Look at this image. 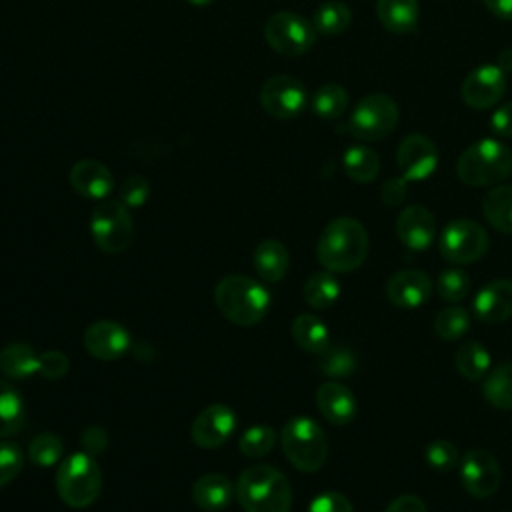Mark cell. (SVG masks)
I'll list each match as a JSON object with an SVG mask.
<instances>
[{
    "label": "cell",
    "mask_w": 512,
    "mask_h": 512,
    "mask_svg": "<svg viewBox=\"0 0 512 512\" xmlns=\"http://www.w3.org/2000/svg\"><path fill=\"white\" fill-rule=\"evenodd\" d=\"M426 464L436 472H450L460 462V452L450 440L438 438L426 446Z\"/></svg>",
    "instance_id": "40"
},
{
    "label": "cell",
    "mask_w": 512,
    "mask_h": 512,
    "mask_svg": "<svg viewBox=\"0 0 512 512\" xmlns=\"http://www.w3.org/2000/svg\"><path fill=\"white\" fill-rule=\"evenodd\" d=\"M456 174L468 186H496L512 174V150L500 140L482 138L460 154Z\"/></svg>",
    "instance_id": "4"
},
{
    "label": "cell",
    "mask_w": 512,
    "mask_h": 512,
    "mask_svg": "<svg viewBox=\"0 0 512 512\" xmlns=\"http://www.w3.org/2000/svg\"><path fill=\"white\" fill-rule=\"evenodd\" d=\"M496 66H498L504 74L512 72V46H508V48L500 50L498 60H496Z\"/></svg>",
    "instance_id": "49"
},
{
    "label": "cell",
    "mask_w": 512,
    "mask_h": 512,
    "mask_svg": "<svg viewBox=\"0 0 512 512\" xmlns=\"http://www.w3.org/2000/svg\"><path fill=\"white\" fill-rule=\"evenodd\" d=\"M150 196V182L146 176L134 174L122 180L120 184V202L126 208H140Z\"/></svg>",
    "instance_id": "42"
},
{
    "label": "cell",
    "mask_w": 512,
    "mask_h": 512,
    "mask_svg": "<svg viewBox=\"0 0 512 512\" xmlns=\"http://www.w3.org/2000/svg\"><path fill=\"white\" fill-rule=\"evenodd\" d=\"M26 422V408L20 392L6 380H0V438L14 436Z\"/></svg>",
    "instance_id": "29"
},
{
    "label": "cell",
    "mask_w": 512,
    "mask_h": 512,
    "mask_svg": "<svg viewBox=\"0 0 512 512\" xmlns=\"http://www.w3.org/2000/svg\"><path fill=\"white\" fill-rule=\"evenodd\" d=\"M408 196V180L402 178V176H394V178H388L380 190V198L384 204L388 206H398L406 200Z\"/></svg>",
    "instance_id": "45"
},
{
    "label": "cell",
    "mask_w": 512,
    "mask_h": 512,
    "mask_svg": "<svg viewBox=\"0 0 512 512\" xmlns=\"http://www.w3.org/2000/svg\"><path fill=\"white\" fill-rule=\"evenodd\" d=\"M436 292L444 302L458 304L470 292V276L464 270L448 268L436 280Z\"/></svg>",
    "instance_id": "39"
},
{
    "label": "cell",
    "mask_w": 512,
    "mask_h": 512,
    "mask_svg": "<svg viewBox=\"0 0 512 512\" xmlns=\"http://www.w3.org/2000/svg\"><path fill=\"white\" fill-rule=\"evenodd\" d=\"M0 372L10 380H24L38 374V354L30 344L12 342L0 350Z\"/></svg>",
    "instance_id": "25"
},
{
    "label": "cell",
    "mask_w": 512,
    "mask_h": 512,
    "mask_svg": "<svg viewBox=\"0 0 512 512\" xmlns=\"http://www.w3.org/2000/svg\"><path fill=\"white\" fill-rule=\"evenodd\" d=\"M192 6H208V4H212L214 0H188Z\"/></svg>",
    "instance_id": "50"
},
{
    "label": "cell",
    "mask_w": 512,
    "mask_h": 512,
    "mask_svg": "<svg viewBox=\"0 0 512 512\" xmlns=\"http://www.w3.org/2000/svg\"><path fill=\"white\" fill-rule=\"evenodd\" d=\"M56 492L70 508H88L102 492V472L88 452L66 456L56 470Z\"/></svg>",
    "instance_id": "5"
},
{
    "label": "cell",
    "mask_w": 512,
    "mask_h": 512,
    "mask_svg": "<svg viewBox=\"0 0 512 512\" xmlns=\"http://www.w3.org/2000/svg\"><path fill=\"white\" fill-rule=\"evenodd\" d=\"M214 304L232 324L254 326L270 308V292L250 276L230 274L214 286Z\"/></svg>",
    "instance_id": "2"
},
{
    "label": "cell",
    "mask_w": 512,
    "mask_h": 512,
    "mask_svg": "<svg viewBox=\"0 0 512 512\" xmlns=\"http://www.w3.org/2000/svg\"><path fill=\"white\" fill-rule=\"evenodd\" d=\"M302 296H304V302L314 310H324L338 300L340 284L330 272H316L306 280L302 288Z\"/></svg>",
    "instance_id": "33"
},
{
    "label": "cell",
    "mask_w": 512,
    "mask_h": 512,
    "mask_svg": "<svg viewBox=\"0 0 512 512\" xmlns=\"http://www.w3.org/2000/svg\"><path fill=\"white\" fill-rule=\"evenodd\" d=\"M318 368L328 376V378H348L356 370V356L350 348L346 346H328L318 360Z\"/></svg>",
    "instance_id": "35"
},
{
    "label": "cell",
    "mask_w": 512,
    "mask_h": 512,
    "mask_svg": "<svg viewBox=\"0 0 512 512\" xmlns=\"http://www.w3.org/2000/svg\"><path fill=\"white\" fill-rule=\"evenodd\" d=\"M70 370V360L60 350H46L38 356V374L46 380H58Z\"/></svg>",
    "instance_id": "43"
},
{
    "label": "cell",
    "mask_w": 512,
    "mask_h": 512,
    "mask_svg": "<svg viewBox=\"0 0 512 512\" xmlns=\"http://www.w3.org/2000/svg\"><path fill=\"white\" fill-rule=\"evenodd\" d=\"M308 512H354V510H352L350 500L344 494L330 490V492L318 494L310 502Z\"/></svg>",
    "instance_id": "44"
},
{
    "label": "cell",
    "mask_w": 512,
    "mask_h": 512,
    "mask_svg": "<svg viewBox=\"0 0 512 512\" xmlns=\"http://www.w3.org/2000/svg\"><path fill=\"white\" fill-rule=\"evenodd\" d=\"M236 498L244 512H290L288 478L270 464H254L236 480Z\"/></svg>",
    "instance_id": "3"
},
{
    "label": "cell",
    "mask_w": 512,
    "mask_h": 512,
    "mask_svg": "<svg viewBox=\"0 0 512 512\" xmlns=\"http://www.w3.org/2000/svg\"><path fill=\"white\" fill-rule=\"evenodd\" d=\"M384 512H428L426 504L422 502V498L414 496V494H404L394 498Z\"/></svg>",
    "instance_id": "47"
},
{
    "label": "cell",
    "mask_w": 512,
    "mask_h": 512,
    "mask_svg": "<svg viewBox=\"0 0 512 512\" xmlns=\"http://www.w3.org/2000/svg\"><path fill=\"white\" fill-rule=\"evenodd\" d=\"M308 92L304 84L290 74H276L260 88V106L274 118L290 120L304 112Z\"/></svg>",
    "instance_id": "11"
},
{
    "label": "cell",
    "mask_w": 512,
    "mask_h": 512,
    "mask_svg": "<svg viewBox=\"0 0 512 512\" xmlns=\"http://www.w3.org/2000/svg\"><path fill=\"white\" fill-rule=\"evenodd\" d=\"M398 120V104L388 94L374 92L362 96L356 102L348 118V130L356 140L374 142L392 134L398 126Z\"/></svg>",
    "instance_id": "7"
},
{
    "label": "cell",
    "mask_w": 512,
    "mask_h": 512,
    "mask_svg": "<svg viewBox=\"0 0 512 512\" xmlns=\"http://www.w3.org/2000/svg\"><path fill=\"white\" fill-rule=\"evenodd\" d=\"M490 128L496 136L502 138H510L512 136V102L502 104L500 108H496L490 116Z\"/></svg>",
    "instance_id": "46"
},
{
    "label": "cell",
    "mask_w": 512,
    "mask_h": 512,
    "mask_svg": "<svg viewBox=\"0 0 512 512\" xmlns=\"http://www.w3.org/2000/svg\"><path fill=\"white\" fill-rule=\"evenodd\" d=\"M350 22H352V12L340 0L322 2L314 10V16H312V24H314L316 32L326 34V36L342 34L350 26Z\"/></svg>",
    "instance_id": "32"
},
{
    "label": "cell",
    "mask_w": 512,
    "mask_h": 512,
    "mask_svg": "<svg viewBox=\"0 0 512 512\" xmlns=\"http://www.w3.org/2000/svg\"><path fill=\"white\" fill-rule=\"evenodd\" d=\"M310 106L320 118H338L348 108V92L340 84H324L314 92Z\"/></svg>",
    "instance_id": "34"
},
{
    "label": "cell",
    "mask_w": 512,
    "mask_h": 512,
    "mask_svg": "<svg viewBox=\"0 0 512 512\" xmlns=\"http://www.w3.org/2000/svg\"><path fill=\"white\" fill-rule=\"evenodd\" d=\"M94 244L106 254H120L134 240V220L120 200H102L90 214Z\"/></svg>",
    "instance_id": "8"
},
{
    "label": "cell",
    "mask_w": 512,
    "mask_h": 512,
    "mask_svg": "<svg viewBox=\"0 0 512 512\" xmlns=\"http://www.w3.org/2000/svg\"><path fill=\"white\" fill-rule=\"evenodd\" d=\"M484 218L492 228L512 234V184H496L482 200Z\"/></svg>",
    "instance_id": "26"
},
{
    "label": "cell",
    "mask_w": 512,
    "mask_h": 512,
    "mask_svg": "<svg viewBox=\"0 0 512 512\" xmlns=\"http://www.w3.org/2000/svg\"><path fill=\"white\" fill-rule=\"evenodd\" d=\"M490 246L486 230L468 218L448 222L438 238V248L444 260L452 264H470L486 254Z\"/></svg>",
    "instance_id": "10"
},
{
    "label": "cell",
    "mask_w": 512,
    "mask_h": 512,
    "mask_svg": "<svg viewBox=\"0 0 512 512\" xmlns=\"http://www.w3.org/2000/svg\"><path fill=\"white\" fill-rule=\"evenodd\" d=\"M252 262H254L258 276L266 282H280L290 268V256H288L286 246L272 238L262 240L254 248Z\"/></svg>",
    "instance_id": "24"
},
{
    "label": "cell",
    "mask_w": 512,
    "mask_h": 512,
    "mask_svg": "<svg viewBox=\"0 0 512 512\" xmlns=\"http://www.w3.org/2000/svg\"><path fill=\"white\" fill-rule=\"evenodd\" d=\"M316 406L320 414L334 426H346L356 418V398L338 380H328L318 386Z\"/></svg>",
    "instance_id": "21"
},
{
    "label": "cell",
    "mask_w": 512,
    "mask_h": 512,
    "mask_svg": "<svg viewBox=\"0 0 512 512\" xmlns=\"http://www.w3.org/2000/svg\"><path fill=\"white\" fill-rule=\"evenodd\" d=\"M474 316L486 324H500L512 316V280L498 278L488 282L472 302Z\"/></svg>",
    "instance_id": "19"
},
{
    "label": "cell",
    "mask_w": 512,
    "mask_h": 512,
    "mask_svg": "<svg viewBox=\"0 0 512 512\" xmlns=\"http://www.w3.org/2000/svg\"><path fill=\"white\" fill-rule=\"evenodd\" d=\"M316 28L296 12H276L264 24V38L270 48L282 56H302L316 42Z\"/></svg>",
    "instance_id": "9"
},
{
    "label": "cell",
    "mask_w": 512,
    "mask_h": 512,
    "mask_svg": "<svg viewBox=\"0 0 512 512\" xmlns=\"http://www.w3.org/2000/svg\"><path fill=\"white\" fill-rule=\"evenodd\" d=\"M470 326V316L460 306L442 308L434 318V332L442 340H458L466 334Z\"/></svg>",
    "instance_id": "38"
},
{
    "label": "cell",
    "mask_w": 512,
    "mask_h": 512,
    "mask_svg": "<svg viewBox=\"0 0 512 512\" xmlns=\"http://www.w3.org/2000/svg\"><path fill=\"white\" fill-rule=\"evenodd\" d=\"M482 394L498 410H512V360L490 368L482 380Z\"/></svg>",
    "instance_id": "28"
},
{
    "label": "cell",
    "mask_w": 512,
    "mask_h": 512,
    "mask_svg": "<svg viewBox=\"0 0 512 512\" xmlns=\"http://www.w3.org/2000/svg\"><path fill=\"white\" fill-rule=\"evenodd\" d=\"M456 370L470 382H480L490 372V352L480 342H464L454 354Z\"/></svg>",
    "instance_id": "30"
},
{
    "label": "cell",
    "mask_w": 512,
    "mask_h": 512,
    "mask_svg": "<svg viewBox=\"0 0 512 512\" xmlns=\"http://www.w3.org/2000/svg\"><path fill=\"white\" fill-rule=\"evenodd\" d=\"M236 496V484L220 472H210L200 476L192 486V500L198 508L206 512H218L228 508Z\"/></svg>",
    "instance_id": "22"
},
{
    "label": "cell",
    "mask_w": 512,
    "mask_h": 512,
    "mask_svg": "<svg viewBox=\"0 0 512 512\" xmlns=\"http://www.w3.org/2000/svg\"><path fill=\"white\" fill-rule=\"evenodd\" d=\"M70 184L84 198L104 200L114 190V176L106 164L84 158L70 168Z\"/></svg>",
    "instance_id": "20"
},
{
    "label": "cell",
    "mask_w": 512,
    "mask_h": 512,
    "mask_svg": "<svg viewBox=\"0 0 512 512\" xmlns=\"http://www.w3.org/2000/svg\"><path fill=\"white\" fill-rule=\"evenodd\" d=\"M368 256L366 228L350 216L330 220L316 244V258L328 272L346 274L364 264Z\"/></svg>",
    "instance_id": "1"
},
{
    "label": "cell",
    "mask_w": 512,
    "mask_h": 512,
    "mask_svg": "<svg viewBox=\"0 0 512 512\" xmlns=\"http://www.w3.org/2000/svg\"><path fill=\"white\" fill-rule=\"evenodd\" d=\"M396 164L408 182L426 180L438 168V148L424 134H408L396 150Z\"/></svg>",
    "instance_id": "14"
},
{
    "label": "cell",
    "mask_w": 512,
    "mask_h": 512,
    "mask_svg": "<svg viewBox=\"0 0 512 512\" xmlns=\"http://www.w3.org/2000/svg\"><path fill=\"white\" fill-rule=\"evenodd\" d=\"M380 24L392 34H412L418 30V0H376Z\"/></svg>",
    "instance_id": "23"
},
{
    "label": "cell",
    "mask_w": 512,
    "mask_h": 512,
    "mask_svg": "<svg viewBox=\"0 0 512 512\" xmlns=\"http://www.w3.org/2000/svg\"><path fill=\"white\" fill-rule=\"evenodd\" d=\"M280 444L288 462L300 472H316L328 456V440L320 424L308 416L288 420L280 432Z\"/></svg>",
    "instance_id": "6"
},
{
    "label": "cell",
    "mask_w": 512,
    "mask_h": 512,
    "mask_svg": "<svg viewBox=\"0 0 512 512\" xmlns=\"http://www.w3.org/2000/svg\"><path fill=\"white\" fill-rule=\"evenodd\" d=\"M344 172L350 180L366 184L380 172V156L368 146H350L342 158Z\"/></svg>",
    "instance_id": "31"
},
{
    "label": "cell",
    "mask_w": 512,
    "mask_h": 512,
    "mask_svg": "<svg viewBox=\"0 0 512 512\" xmlns=\"http://www.w3.org/2000/svg\"><path fill=\"white\" fill-rule=\"evenodd\" d=\"M396 236L412 252H424L436 238V220L420 204L406 206L396 218Z\"/></svg>",
    "instance_id": "17"
},
{
    "label": "cell",
    "mask_w": 512,
    "mask_h": 512,
    "mask_svg": "<svg viewBox=\"0 0 512 512\" xmlns=\"http://www.w3.org/2000/svg\"><path fill=\"white\" fill-rule=\"evenodd\" d=\"M502 480L500 464L488 450H470L460 460V482L474 498L492 496Z\"/></svg>",
    "instance_id": "12"
},
{
    "label": "cell",
    "mask_w": 512,
    "mask_h": 512,
    "mask_svg": "<svg viewBox=\"0 0 512 512\" xmlns=\"http://www.w3.org/2000/svg\"><path fill=\"white\" fill-rule=\"evenodd\" d=\"M506 86V74L496 64H482L462 80L460 96L470 108L486 110L502 100Z\"/></svg>",
    "instance_id": "13"
},
{
    "label": "cell",
    "mask_w": 512,
    "mask_h": 512,
    "mask_svg": "<svg viewBox=\"0 0 512 512\" xmlns=\"http://www.w3.org/2000/svg\"><path fill=\"white\" fill-rule=\"evenodd\" d=\"M432 294V280L422 270H400L386 282V298L404 310L422 306Z\"/></svg>",
    "instance_id": "18"
},
{
    "label": "cell",
    "mask_w": 512,
    "mask_h": 512,
    "mask_svg": "<svg viewBox=\"0 0 512 512\" xmlns=\"http://www.w3.org/2000/svg\"><path fill=\"white\" fill-rule=\"evenodd\" d=\"M24 466V454L18 444L0 440V488L10 484Z\"/></svg>",
    "instance_id": "41"
},
{
    "label": "cell",
    "mask_w": 512,
    "mask_h": 512,
    "mask_svg": "<svg viewBox=\"0 0 512 512\" xmlns=\"http://www.w3.org/2000/svg\"><path fill=\"white\" fill-rule=\"evenodd\" d=\"M82 342L90 356H94L98 360H106V362L122 358L128 352V348L132 346L128 330L114 320L92 322L84 330Z\"/></svg>",
    "instance_id": "16"
},
{
    "label": "cell",
    "mask_w": 512,
    "mask_h": 512,
    "mask_svg": "<svg viewBox=\"0 0 512 512\" xmlns=\"http://www.w3.org/2000/svg\"><path fill=\"white\" fill-rule=\"evenodd\" d=\"M292 338L302 350L312 354H322L330 346V332L314 314H298L292 320Z\"/></svg>",
    "instance_id": "27"
},
{
    "label": "cell",
    "mask_w": 512,
    "mask_h": 512,
    "mask_svg": "<svg viewBox=\"0 0 512 512\" xmlns=\"http://www.w3.org/2000/svg\"><path fill=\"white\" fill-rule=\"evenodd\" d=\"M490 14L500 20H512V0H482Z\"/></svg>",
    "instance_id": "48"
},
{
    "label": "cell",
    "mask_w": 512,
    "mask_h": 512,
    "mask_svg": "<svg viewBox=\"0 0 512 512\" xmlns=\"http://www.w3.org/2000/svg\"><path fill=\"white\" fill-rule=\"evenodd\" d=\"M62 454H64L62 440L50 432H42L34 436L28 444V458L36 466H44V468L54 466L56 462L62 460Z\"/></svg>",
    "instance_id": "37"
},
{
    "label": "cell",
    "mask_w": 512,
    "mask_h": 512,
    "mask_svg": "<svg viewBox=\"0 0 512 512\" xmlns=\"http://www.w3.org/2000/svg\"><path fill=\"white\" fill-rule=\"evenodd\" d=\"M276 444V432L266 424H256L244 430L238 440V448L246 458H262L270 454Z\"/></svg>",
    "instance_id": "36"
},
{
    "label": "cell",
    "mask_w": 512,
    "mask_h": 512,
    "mask_svg": "<svg viewBox=\"0 0 512 512\" xmlns=\"http://www.w3.org/2000/svg\"><path fill=\"white\" fill-rule=\"evenodd\" d=\"M236 428V414L226 404H210L206 406L192 422L190 436L196 446L204 450L220 448L228 442Z\"/></svg>",
    "instance_id": "15"
}]
</instances>
